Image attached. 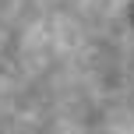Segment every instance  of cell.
I'll list each match as a JSON object with an SVG mask.
<instances>
[{
  "mask_svg": "<svg viewBox=\"0 0 134 134\" xmlns=\"http://www.w3.org/2000/svg\"><path fill=\"white\" fill-rule=\"evenodd\" d=\"M131 18H134V7H131Z\"/></svg>",
  "mask_w": 134,
  "mask_h": 134,
  "instance_id": "6da1fadb",
  "label": "cell"
}]
</instances>
